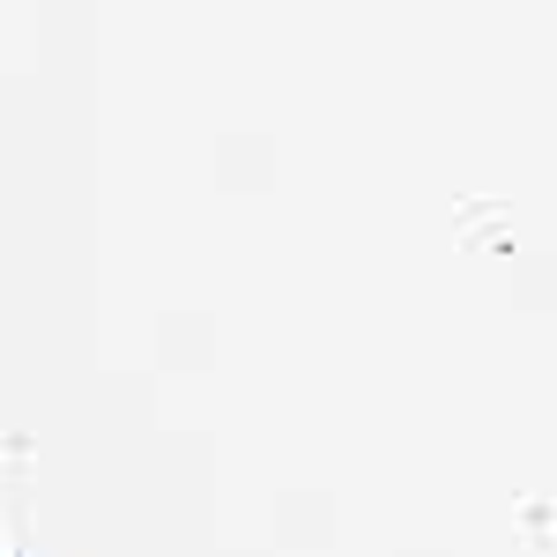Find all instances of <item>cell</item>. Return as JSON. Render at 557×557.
<instances>
[]
</instances>
